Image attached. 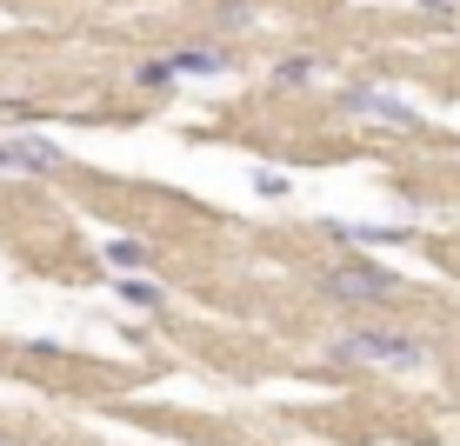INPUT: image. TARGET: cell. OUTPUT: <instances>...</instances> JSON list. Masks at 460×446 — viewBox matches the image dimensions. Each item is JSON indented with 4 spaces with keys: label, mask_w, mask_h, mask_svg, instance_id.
<instances>
[{
    "label": "cell",
    "mask_w": 460,
    "mask_h": 446,
    "mask_svg": "<svg viewBox=\"0 0 460 446\" xmlns=\"http://www.w3.org/2000/svg\"><path fill=\"white\" fill-rule=\"evenodd\" d=\"M341 360H374V366H401V373H414L427 360L420 340H407V333H380V327H360L354 340H341Z\"/></svg>",
    "instance_id": "6da1fadb"
},
{
    "label": "cell",
    "mask_w": 460,
    "mask_h": 446,
    "mask_svg": "<svg viewBox=\"0 0 460 446\" xmlns=\"http://www.w3.org/2000/svg\"><path fill=\"white\" fill-rule=\"evenodd\" d=\"M0 446H13V440H0Z\"/></svg>",
    "instance_id": "ba28073f"
},
{
    "label": "cell",
    "mask_w": 460,
    "mask_h": 446,
    "mask_svg": "<svg viewBox=\"0 0 460 446\" xmlns=\"http://www.w3.org/2000/svg\"><path fill=\"white\" fill-rule=\"evenodd\" d=\"M0 167H21V173H60V147H47V140H0Z\"/></svg>",
    "instance_id": "3957f363"
},
{
    "label": "cell",
    "mask_w": 460,
    "mask_h": 446,
    "mask_svg": "<svg viewBox=\"0 0 460 446\" xmlns=\"http://www.w3.org/2000/svg\"><path fill=\"white\" fill-rule=\"evenodd\" d=\"M107 260H114V267H147L154 253L140 247V240H107Z\"/></svg>",
    "instance_id": "8992f818"
},
{
    "label": "cell",
    "mask_w": 460,
    "mask_h": 446,
    "mask_svg": "<svg viewBox=\"0 0 460 446\" xmlns=\"http://www.w3.org/2000/svg\"><path fill=\"white\" fill-rule=\"evenodd\" d=\"M334 233H341V240H354V247H387V240H407V227H354V220H334Z\"/></svg>",
    "instance_id": "5b68a950"
},
{
    "label": "cell",
    "mask_w": 460,
    "mask_h": 446,
    "mask_svg": "<svg viewBox=\"0 0 460 446\" xmlns=\"http://www.w3.org/2000/svg\"><path fill=\"white\" fill-rule=\"evenodd\" d=\"M321 293L341 300V307H380V300H394V280L380 267H327Z\"/></svg>",
    "instance_id": "7a4b0ae2"
},
{
    "label": "cell",
    "mask_w": 460,
    "mask_h": 446,
    "mask_svg": "<svg viewBox=\"0 0 460 446\" xmlns=\"http://www.w3.org/2000/svg\"><path fill=\"white\" fill-rule=\"evenodd\" d=\"M120 300H127V307H161V286H147V280H120Z\"/></svg>",
    "instance_id": "52a82bcc"
},
{
    "label": "cell",
    "mask_w": 460,
    "mask_h": 446,
    "mask_svg": "<svg viewBox=\"0 0 460 446\" xmlns=\"http://www.w3.org/2000/svg\"><path fill=\"white\" fill-rule=\"evenodd\" d=\"M347 107H354V114H367V120H387V127H401V134H414L420 127V114L414 107H401V101H387V93H347Z\"/></svg>",
    "instance_id": "277c9868"
}]
</instances>
